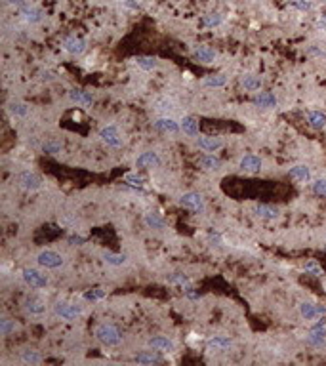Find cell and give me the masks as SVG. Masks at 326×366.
<instances>
[{"label": "cell", "instance_id": "cell-50", "mask_svg": "<svg viewBox=\"0 0 326 366\" xmlns=\"http://www.w3.org/2000/svg\"><path fill=\"white\" fill-rule=\"evenodd\" d=\"M10 6H18V8H23V6H27L25 4V0H6Z\"/></svg>", "mask_w": 326, "mask_h": 366}, {"label": "cell", "instance_id": "cell-8", "mask_svg": "<svg viewBox=\"0 0 326 366\" xmlns=\"http://www.w3.org/2000/svg\"><path fill=\"white\" fill-rule=\"evenodd\" d=\"M162 164L160 160V156L158 153H154V151H145L137 156V160H135V168H143V170H149V168H158Z\"/></svg>", "mask_w": 326, "mask_h": 366}, {"label": "cell", "instance_id": "cell-28", "mask_svg": "<svg viewBox=\"0 0 326 366\" xmlns=\"http://www.w3.org/2000/svg\"><path fill=\"white\" fill-rule=\"evenodd\" d=\"M199 164H201L204 170H218L221 166V160L216 154H202L201 158H199Z\"/></svg>", "mask_w": 326, "mask_h": 366}, {"label": "cell", "instance_id": "cell-16", "mask_svg": "<svg viewBox=\"0 0 326 366\" xmlns=\"http://www.w3.org/2000/svg\"><path fill=\"white\" fill-rule=\"evenodd\" d=\"M240 170L246 173H256L261 170V158L256 156V154H246V156H242V160H240Z\"/></svg>", "mask_w": 326, "mask_h": 366}, {"label": "cell", "instance_id": "cell-22", "mask_svg": "<svg viewBox=\"0 0 326 366\" xmlns=\"http://www.w3.org/2000/svg\"><path fill=\"white\" fill-rule=\"evenodd\" d=\"M193 58L197 59V61H201V63H214V59H216V52L208 46H199V48L193 52Z\"/></svg>", "mask_w": 326, "mask_h": 366}, {"label": "cell", "instance_id": "cell-37", "mask_svg": "<svg viewBox=\"0 0 326 366\" xmlns=\"http://www.w3.org/2000/svg\"><path fill=\"white\" fill-rule=\"evenodd\" d=\"M103 258H105V261L109 263V265H122V263H126L124 254H113V252H107Z\"/></svg>", "mask_w": 326, "mask_h": 366}, {"label": "cell", "instance_id": "cell-34", "mask_svg": "<svg viewBox=\"0 0 326 366\" xmlns=\"http://www.w3.org/2000/svg\"><path fill=\"white\" fill-rule=\"evenodd\" d=\"M21 358H23V362H27V364H40V362H42V355L37 353V351H23V353H21Z\"/></svg>", "mask_w": 326, "mask_h": 366}, {"label": "cell", "instance_id": "cell-32", "mask_svg": "<svg viewBox=\"0 0 326 366\" xmlns=\"http://www.w3.org/2000/svg\"><path fill=\"white\" fill-rule=\"evenodd\" d=\"M303 271H305L307 275H313V277H322V275H324V269H322L315 260L307 261L305 265H303Z\"/></svg>", "mask_w": 326, "mask_h": 366}, {"label": "cell", "instance_id": "cell-2", "mask_svg": "<svg viewBox=\"0 0 326 366\" xmlns=\"http://www.w3.org/2000/svg\"><path fill=\"white\" fill-rule=\"evenodd\" d=\"M54 311H56V315L59 318H63V320H75L77 317H80L82 313H84V309L77 305V303H69V301H58L56 305H54Z\"/></svg>", "mask_w": 326, "mask_h": 366}, {"label": "cell", "instance_id": "cell-47", "mask_svg": "<svg viewBox=\"0 0 326 366\" xmlns=\"http://www.w3.org/2000/svg\"><path fill=\"white\" fill-rule=\"evenodd\" d=\"M158 109H162V111H172L174 109V103L172 101H170V99H160V101H158Z\"/></svg>", "mask_w": 326, "mask_h": 366}, {"label": "cell", "instance_id": "cell-46", "mask_svg": "<svg viewBox=\"0 0 326 366\" xmlns=\"http://www.w3.org/2000/svg\"><path fill=\"white\" fill-rule=\"evenodd\" d=\"M67 242H69V244H75V246H78V244H84V242H86V239H84L82 235H69Z\"/></svg>", "mask_w": 326, "mask_h": 366}, {"label": "cell", "instance_id": "cell-21", "mask_svg": "<svg viewBox=\"0 0 326 366\" xmlns=\"http://www.w3.org/2000/svg\"><path fill=\"white\" fill-rule=\"evenodd\" d=\"M145 225L154 231H162V229H166V220L160 218L156 212H149L145 214Z\"/></svg>", "mask_w": 326, "mask_h": 366}, {"label": "cell", "instance_id": "cell-33", "mask_svg": "<svg viewBox=\"0 0 326 366\" xmlns=\"http://www.w3.org/2000/svg\"><path fill=\"white\" fill-rule=\"evenodd\" d=\"M124 183H128V185H132V187H143L145 185V177L141 175V173H126L124 175Z\"/></svg>", "mask_w": 326, "mask_h": 366}, {"label": "cell", "instance_id": "cell-11", "mask_svg": "<svg viewBox=\"0 0 326 366\" xmlns=\"http://www.w3.org/2000/svg\"><path fill=\"white\" fill-rule=\"evenodd\" d=\"M18 181H20V185L23 187V189H25V191H37V189H40V187H42V177H40V175H37V173H33V172L20 173Z\"/></svg>", "mask_w": 326, "mask_h": 366}, {"label": "cell", "instance_id": "cell-31", "mask_svg": "<svg viewBox=\"0 0 326 366\" xmlns=\"http://www.w3.org/2000/svg\"><path fill=\"white\" fill-rule=\"evenodd\" d=\"M227 84V77L225 75H210L204 78V86L208 88H221Z\"/></svg>", "mask_w": 326, "mask_h": 366}, {"label": "cell", "instance_id": "cell-48", "mask_svg": "<svg viewBox=\"0 0 326 366\" xmlns=\"http://www.w3.org/2000/svg\"><path fill=\"white\" fill-rule=\"evenodd\" d=\"M208 241H210L212 244H216V246H220V244H221V237L218 235V233H212L210 237H208Z\"/></svg>", "mask_w": 326, "mask_h": 366}, {"label": "cell", "instance_id": "cell-26", "mask_svg": "<svg viewBox=\"0 0 326 366\" xmlns=\"http://www.w3.org/2000/svg\"><path fill=\"white\" fill-rule=\"evenodd\" d=\"M25 311L31 313V315H42V313L46 311V305H44L42 299L29 298V299H25Z\"/></svg>", "mask_w": 326, "mask_h": 366}, {"label": "cell", "instance_id": "cell-30", "mask_svg": "<svg viewBox=\"0 0 326 366\" xmlns=\"http://www.w3.org/2000/svg\"><path fill=\"white\" fill-rule=\"evenodd\" d=\"M208 347L210 349H216V351H225L231 347V339L225 336H214L208 339Z\"/></svg>", "mask_w": 326, "mask_h": 366}, {"label": "cell", "instance_id": "cell-15", "mask_svg": "<svg viewBox=\"0 0 326 366\" xmlns=\"http://www.w3.org/2000/svg\"><path fill=\"white\" fill-rule=\"evenodd\" d=\"M149 345L153 347L154 351H158V353H174V351H176V343H174L172 339H168V337H164V336L153 337V339L149 341Z\"/></svg>", "mask_w": 326, "mask_h": 366}, {"label": "cell", "instance_id": "cell-39", "mask_svg": "<svg viewBox=\"0 0 326 366\" xmlns=\"http://www.w3.org/2000/svg\"><path fill=\"white\" fill-rule=\"evenodd\" d=\"M313 193L316 197H320V199H326V177H320V179L313 181Z\"/></svg>", "mask_w": 326, "mask_h": 366}, {"label": "cell", "instance_id": "cell-45", "mask_svg": "<svg viewBox=\"0 0 326 366\" xmlns=\"http://www.w3.org/2000/svg\"><path fill=\"white\" fill-rule=\"evenodd\" d=\"M168 282L170 284H189V279L185 277V275H182V273H174L172 277H168Z\"/></svg>", "mask_w": 326, "mask_h": 366}, {"label": "cell", "instance_id": "cell-52", "mask_svg": "<svg viewBox=\"0 0 326 366\" xmlns=\"http://www.w3.org/2000/svg\"><path fill=\"white\" fill-rule=\"evenodd\" d=\"M320 2H322V4H326V0H320Z\"/></svg>", "mask_w": 326, "mask_h": 366}, {"label": "cell", "instance_id": "cell-1", "mask_svg": "<svg viewBox=\"0 0 326 366\" xmlns=\"http://www.w3.org/2000/svg\"><path fill=\"white\" fill-rule=\"evenodd\" d=\"M94 334H96L97 341H101V343L107 347H115L122 341V332H120V328L115 326V324H109V322L97 324L96 330H94Z\"/></svg>", "mask_w": 326, "mask_h": 366}, {"label": "cell", "instance_id": "cell-17", "mask_svg": "<svg viewBox=\"0 0 326 366\" xmlns=\"http://www.w3.org/2000/svg\"><path fill=\"white\" fill-rule=\"evenodd\" d=\"M288 175H290V179H294V181L305 183V181L311 179V168L305 166V164H297V166H294V168H290Z\"/></svg>", "mask_w": 326, "mask_h": 366}, {"label": "cell", "instance_id": "cell-44", "mask_svg": "<svg viewBox=\"0 0 326 366\" xmlns=\"http://www.w3.org/2000/svg\"><path fill=\"white\" fill-rule=\"evenodd\" d=\"M42 149H44V153L48 154H58L61 151V143H58V141H46L42 145Z\"/></svg>", "mask_w": 326, "mask_h": 366}, {"label": "cell", "instance_id": "cell-36", "mask_svg": "<svg viewBox=\"0 0 326 366\" xmlns=\"http://www.w3.org/2000/svg\"><path fill=\"white\" fill-rule=\"evenodd\" d=\"M290 8H294V10L305 14V12H311L313 2H311V0H292V2H290Z\"/></svg>", "mask_w": 326, "mask_h": 366}, {"label": "cell", "instance_id": "cell-27", "mask_svg": "<svg viewBox=\"0 0 326 366\" xmlns=\"http://www.w3.org/2000/svg\"><path fill=\"white\" fill-rule=\"evenodd\" d=\"M182 130L187 135H199V120L195 116H183Z\"/></svg>", "mask_w": 326, "mask_h": 366}, {"label": "cell", "instance_id": "cell-51", "mask_svg": "<svg viewBox=\"0 0 326 366\" xmlns=\"http://www.w3.org/2000/svg\"><path fill=\"white\" fill-rule=\"evenodd\" d=\"M197 341H201V337L197 336V334H191V337H189V343H191V345H195Z\"/></svg>", "mask_w": 326, "mask_h": 366}, {"label": "cell", "instance_id": "cell-49", "mask_svg": "<svg viewBox=\"0 0 326 366\" xmlns=\"http://www.w3.org/2000/svg\"><path fill=\"white\" fill-rule=\"evenodd\" d=\"M124 4L128 6V8H132V10H139V8H141L137 0H124Z\"/></svg>", "mask_w": 326, "mask_h": 366}, {"label": "cell", "instance_id": "cell-43", "mask_svg": "<svg viewBox=\"0 0 326 366\" xmlns=\"http://www.w3.org/2000/svg\"><path fill=\"white\" fill-rule=\"evenodd\" d=\"M313 27H315V31L322 33V35H326V14L316 16L315 21H313Z\"/></svg>", "mask_w": 326, "mask_h": 366}, {"label": "cell", "instance_id": "cell-41", "mask_svg": "<svg viewBox=\"0 0 326 366\" xmlns=\"http://www.w3.org/2000/svg\"><path fill=\"white\" fill-rule=\"evenodd\" d=\"M107 296V292L103 288H96V290H90L84 294V299L88 301H99V299H103Z\"/></svg>", "mask_w": 326, "mask_h": 366}, {"label": "cell", "instance_id": "cell-42", "mask_svg": "<svg viewBox=\"0 0 326 366\" xmlns=\"http://www.w3.org/2000/svg\"><path fill=\"white\" fill-rule=\"evenodd\" d=\"M10 113L16 116H25L29 113V107L25 105V103H12L10 105Z\"/></svg>", "mask_w": 326, "mask_h": 366}, {"label": "cell", "instance_id": "cell-10", "mask_svg": "<svg viewBox=\"0 0 326 366\" xmlns=\"http://www.w3.org/2000/svg\"><path fill=\"white\" fill-rule=\"evenodd\" d=\"M307 343H309V345H313V347H316V349H318V347H324L326 345V326H324V322H322V324L318 322V324H316V326L313 328L309 334H307Z\"/></svg>", "mask_w": 326, "mask_h": 366}, {"label": "cell", "instance_id": "cell-6", "mask_svg": "<svg viewBox=\"0 0 326 366\" xmlns=\"http://www.w3.org/2000/svg\"><path fill=\"white\" fill-rule=\"evenodd\" d=\"M42 267H46V269H58L63 265V258L59 256L58 252H52V250H44L39 254V258H37Z\"/></svg>", "mask_w": 326, "mask_h": 366}, {"label": "cell", "instance_id": "cell-20", "mask_svg": "<svg viewBox=\"0 0 326 366\" xmlns=\"http://www.w3.org/2000/svg\"><path fill=\"white\" fill-rule=\"evenodd\" d=\"M307 122L313 130H322L326 126V113L324 111H309L307 113Z\"/></svg>", "mask_w": 326, "mask_h": 366}, {"label": "cell", "instance_id": "cell-19", "mask_svg": "<svg viewBox=\"0 0 326 366\" xmlns=\"http://www.w3.org/2000/svg\"><path fill=\"white\" fill-rule=\"evenodd\" d=\"M254 103L261 109H275L277 107V97L275 94H271V92H261L258 96L254 97Z\"/></svg>", "mask_w": 326, "mask_h": 366}, {"label": "cell", "instance_id": "cell-38", "mask_svg": "<svg viewBox=\"0 0 326 366\" xmlns=\"http://www.w3.org/2000/svg\"><path fill=\"white\" fill-rule=\"evenodd\" d=\"M305 54L309 58H315V59L326 58V50L320 48V44H311V46L305 50Z\"/></svg>", "mask_w": 326, "mask_h": 366}, {"label": "cell", "instance_id": "cell-35", "mask_svg": "<svg viewBox=\"0 0 326 366\" xmlns=\"http://www.w3.org/2000/svg\"><path fill=\"white\" fill-rule=\"evenodd\" d=\"M221 21H223L221 14H208L202 18V25L204 27H218V25H221Z\"/></svg>", "mask_w": 326, "mask_h": 366}, {"label": "cell", "instance_id": "cell-25", "mask_svg": "<svg viewBox=\"0 0 326 366\" xmlns=\"http://www.w3.org/2000/svg\"><path fill=\"white\" fill-rule=\"evenodd\" d=\"M240 82H242L244 90H248V92H258L259 88L263 86V80L259 75H244Z\"/></svg>", "mask_w": 326, "mask_h": 366}, {"label": "cell", "instance_id": "cell-12", "mask_svg": "<svg viewBox=\"0 0 326 366\" xmlns=\"http://www.w3.org/2000/svg\"><path fill=\"white\" fill-rule=\"evenodd\" d=\"M153 126H154V130L164 132V134H178V132L182 130V124H178V122H176L174 118H170V116H162V118L154 120Z\"/></svg>", "mask_w": 326, "mask_h": 366}, {"label": "cell", "instance_id": "cell-29", "mask_svg": "<svg viewBox=\"0 0 326 366\" xmlns=\"http://www.w3.org/2000/svg\"><path fill=\"white\" fill-rule=\"evenodd\" d=\"M134 63L137 67L145 69V71H153L158 65V59L151 58V56H137V58H134Z\"/></svg>", "mask_w": 326, "mask_h": 366}, {"label": "cell", "instance_id": "cell-40", "mask_svg": "<svg viewBox=\"0 0 326 366\" xmlns=\"http://www.w3.org/2000/svg\"><path fill=\"white\" fill-rule=\"evenodd\" d=\"M14 330H16V322L14 320H10V318H2L0 320V334L2 336H10Z\"/></svg>", "mask_w": 326, "mask_h": 366}, {"label": "cell", "instance_id": "cell-18", "mask_svg": "<svg viewBox=\"0 0 326 366\" xmlns=\"http://www.w3.org/2000/svg\"><path fill=\"white\" fill-rule=\"evenodd\" d=\"M69 99L73 101V103H77V105H92V101H94V96L90 94V92H84V90H71L69 92Z\"/></svg>", "mask_w": 326, "mask_h": 366}, {"label": "cell", "instance_id": "cell-5", "mask_svg": "<svg viewBox=\"0 0 326 366\" xmlns=\"http://www.w3.org/2000/svg\"><path fill=\"white\" fill-rule=\"evenodd\" d=\"M23 280L31 288H46L48 286V277L42 275L39 269H23Z\"/></svg>", "mask_w": 326, "mask_h": 366}, {"label": "cell", "instance_id": "cell-9", "mask_svg": "<svg viewBox=\"0 0 326 366\" xmlns=\"http://www.w3.org/2000/svg\"><path fill=\"white\" fill-rule=\"evenodd\" d=\"M63 50L71 54V56H80V54H84V50H86V40L80 39V37H65L63 39Z\"/></svg>", "mask_w": 326, "mask_h": 366}, {"label": "cell", "instance_id": "cell-7", "mask_svg": "<svg viewBox=\"0 0 326 366\" xmlns=\"http://www.w3.org/2000/svg\"><path fill=\"white\" fill-rule=\"evenodd\" d=\"M299 315L305 318V320H316L318 317L326 315V307L324 305H318V303H301L299 305Z\"/></svg>", "mask_w": 326, "mask_h": 366}, {"label": "cell", "instance_id": "cell-3", "mask_svg": "<svg viewBox=\"0 0 326 366\" xmlns=\"http://www.w3.org/2000/svg\"><path fill=\"white\" fill-rule=\"evenodd\" d=\"M99 137H101V141L107 145V147H122V135H120V130L116 128V126L109 124V126H103L101 130H99Z\"/></svg>", "mask_w": 326, "mask_h": 366}, {"label": "cell", "instance_id": "cell-23", "mask_svg": "<svg viewBox=\"0 0 326 366\" xmlns=\"http://www.w3.org/2000/svg\"><path fill=\"white\" fill-rule=\"evenodd\" d=\"M256 214L261 220H275V218H278L280 210L277 206H273V204H258L256 206Z\"/></svg>", "mask_w": 326, "mask_h": 366}, {"label": "cell", "instance_id": "cell-13", "mask_svg": "<svg viewBox=\"0 0 326 366\" xmlns=\"http://www.w3.org/2000/svg\"><path fill=\"white\" fill-rule=\"evenodd\" d=\"M197 147L202 149V151H208V153H214V151H218L223 147V141H221V137H212V135H201L199 139H197Z\"/></svg>", "mask_w": 326, "mask_h": 366}, {"label": "cell", "instance_id": "cell-14", "mask_svg": "<svg viewBox=\"0 0 326 366\" xmlns=\"http://www.w3.org/2000/svg\"><path fill=\"white\" fill-rule=\"evenodd\" d=\"M21 18L27 23H40L44 20V10L39 6H23L21 8Z\"/></svg>", "mask_w": 326, "mask_h": 366}, {"label": "cell", "instance_id": "cell-4", "mask_svg": "<svg viewBox=\"0 0 326 366\" xmlns=\"http://www.w3.org/2000/svg\"><path fill=\"white\" fill-rule=\"evenodd\" d=\"M180 204H182L183 208H187V210H191L195 214H201L204 212V208H206V204H204V199H202L199 193H189L182 195V199H180Z\"/></svg>", "mask_w": 326, "mask_h": 366}, {"label": "cell", "instance_id": "cell-24", "mask_svg": "<svg viewBox=\"0 0 326 366\" xmlns=\"http://www.w3.org/2000/svg\"><path fill=\"white\" fill-rule=\"evenodd\" d=\"M134 360L137 364H156V362H162V356L158 355V351L156 353H153V351H143V353L135 355Z\"/></svg>", "mask_w": 326, "mask_h": 366}]
</instances>
